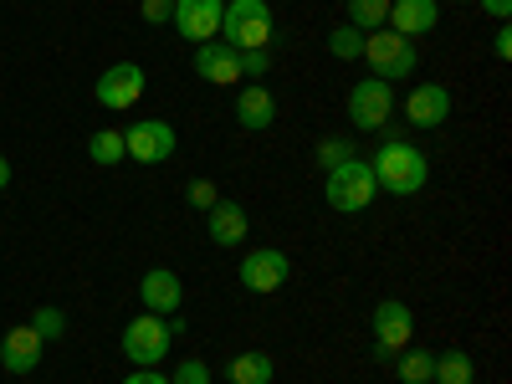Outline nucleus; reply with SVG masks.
<instances>
[{
	"label": "nucleus",
	"mask_w": 512,
	"mask_h": 384,
	"mask_svg": "<svg viewBox=\"0 0 512 384\" xmlns=\"http://www.w3.org/2000/svg\"><path fill=\"white\" fill-rule=\"evenodd\" d=\"M374 180L384 195H420L425 180H431V159H425V149H415L410 139H384L369 159Z\"/></svg>",
	"instance_id": "f257e3e1"
},
{
	"label": "nucleus",
	"mask_w": 512,
	"mask_h": 384,
	"mask_svg": "<svg viewBox=\"0 0 512 384\" xmlns=\"http://www.w3.org/2000/svg\"><path fill=\"white\" fill-rule=\"evenodd\" d=\"M272 36H277V21H272L267 0H226L216 41H226L231 52H262L272 47Z\"/></svg>",
	"instance_id": "f03ea898"
},
{
	"label": "nucleus",
	"mask_w": 512,
	"mask_h": 384,
	"mask_svg": "<svg viewBox=\"0 0 512 384\" xmlns=\"http://www.w3.org/2000/svg\"><path fill=\"white\" fill-rule=\"evenodd\" d=\"M323 200L338 210V216H359V210H369L379 200V180H374L369 159H349V164L328 169L323 175Z\"/></svg>",
	"instance_id": "7ed1b4c3"
},
{
	"label": "nucleus",
	"mask_w": 512,
	"mask_h": 384,
	"mask_svg": "<svg viewBox=\"0 0 512 384\" xmlns=\"http://www.w3.org/2000/svg\"><path fill=\"white\" fill-rule=\"evenodd\" d=\"M359 57L369 62V77H379V82H400V77H410V72L420 67L415 41H405V36H395V31H369Z\"/></svg>",
	"instance_id": "20e7f679"
},
{
	"label": "nucleus",
	"mask_w": 512,
	"mask_h": 384,
	"mask_svg": "<svg viewBox=\"0 0 512 384\" xmlns=\"http://www.w3.org/2000/svg\"><path fill=\"white\" fill-rule=\"evenodd\" d=\"M169 344H175V333H169V318L159 313H144L123 328V359L134 369H159V359H169Z\"/></svg>",
	"instance_id": "39448f33"
},
{
	"label": "nucleus",
	"mask_w": 512,
	"mask_h": 384,
	"mask_svg": "<svg viewBox=\"0 0 512 384\" xmlns=\"http://www.w3.org/2000/svg\"><path fill=\"white\" fill-rule=\"evenodd\" d=\"M390 118H395V88L379 77H359L349 88V123L359 134H379Z\"/></svg>",
	"instance_id": "423d86ee"
},
{
	"label": "nucleus",
	"mask_w": 512,
	"mask_h": 384,
	"mask_svg": "<svg viewBox=\"0 0 512 384\" xmlns=\"http://www.w3.org/2000/svg\"><path fill=\"white\" fill-rule=\"evenodd\" d=\"M369 328H374V359H379V364H395V354L415 338V313L390 297V303H379V308H374Z\"/></svg>",
	"instance_id": "0eeeda50"
},
{
	"label": "nucleus",
	"mask_w": 512,
	"mask_h": 384,
	"mask_svg": "<svg viewBox=\"0 0 512 384\" xmlns=\"http://www.w3.org/2000/svg\"><path fill=\"white\" fill-rule=\"evenodd\" d=\"M241 287L246 292H256V297H267V292H277V287H287V277H292V262L277 251V246H256V251H246L241 256Z\"/></svg>",
	"instance_id": "6e6552de"
},
{
	"label": "nucleus",
	"mask_w": 512,
	"mask_h": 384,
	"mask_svg": "<svg viewBox=\"0 0 512 384\" xmlns=\"http://www.w3.org/2000/svg\"><path fill=\"white\" fill-rule=\"evenodd\" d=\"M144 88H149V72L139 67V62H113L103 77H98V103L103 108H113V113H123V108H134L139 98H144Z\"/></svg>",
	"instance_id": "1a4fd4ad"
},
{
	"label": "nucleus",
	"mask_w": 512,
	"mask_h": 384,
	"mask_svg": "<svg viewBox=\"0 0 512 384\" xmlns=\"http://www.w3.org/2000/svg\"><path fill=\"white\" fill-rule=\"evenodd\" d=\"M123 149L139 164H164L169 154H175V128H169L164 118H139V123L123 128Z\"/></svg>",
	"instance_id": "9d476101"
},
{
	"label": "nucleus",
	"mask_w": 512,
	"mask_h": 384,
	"mask_svg": "<svg viewBox=\"0 0 512 384\" xmlns=\"http://www.w3.org/2000/svg\"><path fill=\"white\" fill-rule=\"evenodd\" d=\"M221 11H226V0H175V31L190 41V47H205V41H216L221 36Z\"/></svg>",
	"instance_id": "9b49d317"
},
{
	"label": "nucleus",
	"mask_w": 512,
	"mask_h": 384,
	"mask_svg": "<svg viewBox=\"0 0 512 384\" xmlns=\"http://www.w3.org/2000/svg\"><path fill=\"white\" fill-rule=\"evenodd\" d=\"M139 297H144V313H159V318H175V313L185 308V287H180V277L169 272V267L144 272Z\"/></svg>",
	"instance_id": "f8f14e48"
},
{
	"label": "nucleus",
	"mask_w": 512,
	"mask_h": 384,
	"mask_svg": "<svg viewBox=\"0 0 512 384\" xmlns=\"http://www.w3.org/2000/svg\"><path fill=\"white\" fill-rule=\"evenodd\" d=\"M384 26H390L395 36L415 41L425 31H436L441 26V6L436 0H390V16H384Z\"/></svg>",
	"instance_id": "ddd939ff"
},
{
	"label": "nucleus",
	"mask_w": 512,
	"mask_h": 384,
	"mask_svg": "<svg viewBox=\"0 0 512 384\" xmlns=\"http://www.w3.org/2000/svg\"><path fill=\"white\" fill-rule=\"evenodd\" d=\"M41 333L31 328V323H21V328H11L6 338H0V369L6 374H31L36 364H41Z\"/></svg>",
	"instance_id": "4468645a"
},
{
	"label": "nucleus",
	"mask_w": 512,
	"mask_h": 384,
	"mask_svg": "<svg viewBox=\"0 0 512 384\" xmlns=\"http://www.w3.org/2000/svg\"><path fill=\"white\" fill-rule=\"evenodd\" d=\"M446 118H451V93L441 82H420L405 98V123H415V128H441Z\"/></svg>",
	"instance_id": "2eb2a0df"
},
{
	"label": "nucleus",
	"mask_w": 512,
	"mask_h": 384,
	"mask_svg": "<svg viewBox=\"0 0 512 384\" xmlns=\"http://www.w3.org/2000/svg\"><path fill=\"white\" fill-rule=\"evenodd\" d=\"M246 231H251V221H246V210L236 205V200H216L205 210V236L216 241V246H241L246 241Z\"/></svg>",
	"instance_id": "dca6fc26"
},
{
	"label": "nucleus",
	"mask_w": 512,
	"mask_h": 384,
	"mask_svg": "<svg viewBox=\"0 0 512 384\" xmlns=\"http://www.w3.org/2000/svg\"><path fill=\"white\" fill-rule=\"evenodd\" d=\"M236 123L251 128V134H262V128L277 123V98H272L267 82H251V88H241V98H236Z\"/></svg>",
	"instance_id": "f3484780"
},
{
	"label": "nucleus",
	"mask_w": 512,
	"mask_h": 384,
	"mask_svg": "<svg viewBox=\"0 0 512 384\" xmlns=\"http://www.w3.org/2000/svg\"><path fill=\"white\" fill-rule=\"evenodd\" d=\"M195 72L205 82H216V88H231V82L241 77V57L226 47V41H205V47H195Z\"/></svg>",
	"instance_id": "a211bd4d"
},
{
	"label": "nucleus",
	"mask_w": 512,
	"mask_h": 384,
	"mask_svg": "<svg viewBox=\"0 0 512 384\" xmlns=\"http://www.w3.org/2000/svg\"><path fill=\"white\" fill-rule=\"evenodd\" d=\"M226 384H272V374H277V359L272 354H262V349H246V354H236V359H226Z\"/></svg>",
	"instance_id": "6ab92c4d"
},
{
	"label": "nucleus",
	"mask_w": 512,
	"mask_h": 384,
	"mask_svg": "<svg viewBox=\"0 0 512 384\" xmlns=\"http://www.w3.org/2000/svg\"><path fill=\"white\" fill-rule=\"evenodd\" d=\"M431 384H477V359H472V354H461V349L436 354V364H431Z\"/></svg>",
	"instance_id": "aec40b11"
},
{
	"label": "nucleus",
	"mask_w": 512,
	"mask_h": 384,
	"mask_svg": "<svg viewBox=\"0 0 512 384\" xmlns=\"http://www.w3.org/2000/svg\"><path fill=\"white\" fill-rule=\"evenodd\" d=\"M344 11H349V26L354 31H384V16H390V0H344Z\"/></svg>",
	"instance_id": "412c9836"
},
{
	"label": "nucleus",
	"mask_w": 512,
	"mask_h": 384,
	"mask_svg": "<svg viewBox=\"0 0 512 384\" xmlns=\"http://www.w3.org/2000/svg\"><path fill=\"white\" fill-rule=\"evenodd\" d=\"M395 364H400V384H431V364H436V354L405 344V349L395 354Z\"/></svg>",
	"instance_id": "4be33fe9"
},
{
	"label": "nucleus",
	"mask_w": 512,
	"mask_h": 384,
	"mask_svg": "<svg viewBox=\"0 0 512 384\" xmlns=\"http://www.w3.org/2000/svg\"><path fill=\"white\" fill-rule=\"evenodd\" d=\"M88 159H93V164H103V169H113V164H123V159H128L118 128H98V134L88 139Z\"/></svg>",
	"instance_id": "5701e85b"
},
{
	"label": "nucleus",
	"mask_w": 512,
	"mask_h": 384,
	"mask_svg": "<svg viewBox=\"0 0 512 384\" xmlns=\"http://www.w3.org/2000/svg\"><path fill=\"white\" fill-rule=\"evenodd\" d=\"M328 52H333L338 62H359V52H364V31H354L349 21H344V26H333V31H328Z\"/></svg>",
	"instance_id": "b1692460"
},
{
	"label": "nucleus",
	"mask_w": 512,
	"mask_h": 384,
	"mask_svg": "<svg viewBox=\"0 0 512 384\" xmlns=\"http://www.w3.org/2000/svg\"><path fill=\"white\" fill-rule=\"evenodd\" d=\"M349 159H359V144L354 139H318V169L328 175V169H338V164H349Z\"/></svg>",
	"instance_id": "393cba45"
},
{
	"label": "nucleus",
	"mask_w": 512,
	"mask_h": 384,
	"mask_svg": "<svg viewBox=\"0 0 512 384\" xmlns=\"http://www.w3.org/2000/svg\"><path fill=\"white\" fill-rule=\"evenodd\" d=\"M31 328L41 333V344H52V338L67 333V313H62V308H36V313H31Z\"/></svg>",
	"instance_id": "a878e982"
},
{
	"label": "nucleus",
	"mask_w": 512,
	"mask_h": 384,
	"mask_svg": "<svg viewBox=\"0 0 512 384\" xmlns=\"http://www.w3.org/2000/svg\"><path fill=\"white\" fill-rule=\"evenodd\" d=\"M210 379H216V374H210L205 359H180L175 374H169V384H210Z\"/></svg>",
	"instance_id": "bb28decb"
},
{
	"label": "nucleus",
	"mask_w": 512,
	"mask_h": 384,
	"mask_svg": "<svg viewBox=\"0 0 512 384\" xmlns=\"http://www.w3.org/2000/svg\"><path fill=\"white\" fill-rule=\"evenodd\" d=\"M241 57V77L246 82H262L267 72H272V47H262V52H236Z\"/></svg>",
	"instance_id": "cd10ccee"
},
{
	"label": "nucleus",
	"mask_w": 512,
	"mask_h": 384,
	"mask_svg": "<svg viewBox=\"0 0 512 384\" xmlns=\"http://www.w3.org/2000/svg\"><path fill=\"white\" fill-rule=\"evenodd\" d=\"M185 200H190V210H210L221 200V190H216V180H190L185 185Z\"/></svg>",
	"instance_id": "c85d7f7f"
},
{
	"label": "nucleus",
	"mask_w": 512,
	"mask_h": 384,
	"mask_svg": "<svg viewBox=\"0 0 512 384\" xmlns=\"http://www.w3.org/2000/svg\"><path fill=\"white\" fill-rule=\"evenodd\" d=\"M139 16H144L149 26H159V21H169V16H175V0H144V6H139Z\"/></svg>",
	"instance_id": "c756f323"
},
{
	"label": "nucleus",
	"mask_w": 512,
	"mask_h": 384,
	"mask_svg": "<svg viewBox=\"0 0 512 384\" xmlns=\"http://www.w3.org/2000/svg\"><path fill=\"white\" fill-rule=\"evenodd\" d=\"M492 57H497V62H507V57H512V31H507V21H502V26H497V36H492Z\"/></svg>",
	"instance_id": "7c9ffc66"
},
{
	"label": "nucleus",
	"mask_w": 512,
	"mask_h": 384,
	"mask_svg": "<svg viewBox=\"0 0 512 384\" xmlns=\"http://www.w3.org/2000/svg\"><path fill=\"white\" fill-rule=\"evenodd\" d=\"M123 384H169V374H159V369H134Z\"/></svg>",
	"instance_id": "2f4dec72"
},
{
	"label": "nucleus",
	"mask_w": 512,
	"mask_h": 384,
	"mask_svg": "<svg viewBox=\"0 0 512 384\" xmlns=\"http://www.w3.org/2000/svg\"><path fill=\"white\" fill-rule=\"evenodd\" d=\"M482 11H487L492 21H507V16H512V0H482Z\"/></svg>",
	"instance_id": "473e14b6"
},
{
	"label": "nucleus",
	"mask_w": 512,
	"mask_h": 384,
	"mask_svg": "<svg viewBox=\"0 0 512 384\" xmlns=\"http://www.w3.org/2000/svg\"><path fill=\"white\" fill-rule=\"evenodd\" d=\"M6 185H11V159L0 154V190H6Z\"/></svg>",
	"instance_id": "72a5a7b5"
}]
</instances>
